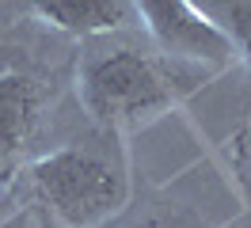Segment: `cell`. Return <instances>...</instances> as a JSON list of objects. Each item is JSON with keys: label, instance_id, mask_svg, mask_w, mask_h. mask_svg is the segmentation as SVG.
Masks as SVG:
<instances>
[{"label": "cell", "instance_id": "5b68a950", "mask_svg": "<svg viewBox=\"0 0 251 228\" xmlns=\"http://www.w3.org/2000/svg\"><path fill=\"white\" fill-rule=\"evenodd\" d=\"M42 110V91L34 76L4 69L0 73V156H12L31 141Z\"/></svg>", "mask_w": 251, "mask_h": 228}, {"label": "cell", "instance_id": "52a82bcc", "mask_svg": "<svg viewBox=\"0 0 251 228\" xmlns=\"http://www.w3.org/2000/svg\"><path fill=\"white\" fill-rule=\"evenodd\" d=\"M240 228H251V217H248V221H244V225H240Z\"/></svg>", "mask_w": 251, "mask_h": 228}, {"label": "cell", "instance_id": "7a4b0ae2", "mask_svg": "<svg viewBox=\"0 0 251 228\" xmlns=\"http://www.w3.org/2000/svg\"><path fill=\"white\" fill-rule=\"evenodd\" d=\"M31 179L65 228H95L129 198V179L110 156L92 149H57L31 167Z\"/></svg>", "mask_w": 251, "mask_h": 228}, {"label": "cell", "instance_id": "277c9868", "mask_svg": "<svg viewBox=\"0 0 251 228\" xmlns=\"http://www.w3.org/2000/svg\"><path fill=\"white\" fill-rule=\"evenodd\" d=\"M38 19L73 38H99L133 19V0H31Z\"/></svg>", "mask_w": 251, "mask_h": 228}, {"label": "cell", "instance_id": "ba28073f", "mask_svg": "<svg viewBox=\"0 0 251 228\" xmlns=\"http://www.w3.org/2000/svg\"><path fill=\"white\" fill-rule=\"evenodd\" d=\"M248 164H251V145H248Z\"/></svg>", "mask_w": 251, "mask_h": 228}, {"label": "cell", "instance_id": "6da1fadb", "mask_svg": "<svg viewBox=\"0 0 251 228\" xmlns=\"http://www.w3.org/2000/svg\"><path fill=\"white\" fill-rule=\"evenodd\" d=\"M187 88L190 84H183V76L172 69V57L160 61L129 46L92 50L76 73V95L84 110L107 129H129L156 118L179 103Z\"/></svg>", "mask_w": 251, "mask_h": 228}, {"label": "cell", "instance_id": "8992f818", "mask_svg": "<svg viewBox=\"0 0 251 228\" xmlns=\"http://www.w3.org/2000/svg\"><path fill=\"white\" fill-rule=\"evenodd\" d=\"M213 8L217 12H205V15L228 34L232 50L251 69V0H213Z\"/></svg>", "mask_w": 251, "mask_h": 228}, {"label": "cell", "instance_id": "3957f363", "mask_svg": "<svg viewBox=\"0 0 251 228\" xmlns=\"http://www.w3.org/2000/svg\"><path fill=\"white\" fill-rule=\"evenodd\" d=\"M133 12L145 19L152 42L175 61L225 65L236 57L228 34L194 0H133Z\"/></svg>", "mask_w": 251, "mask_h": 228}]
</instances>
